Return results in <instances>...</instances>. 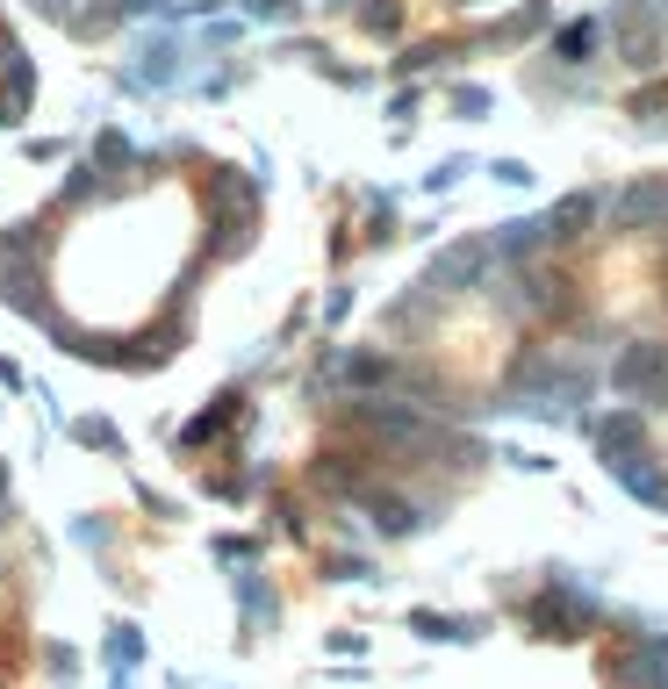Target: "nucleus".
Instances as JSON below:
<instances>
[{"label":"nucleus","mask_w":668,"mask_h":689,"mask_svg":"<svg viewBox=\"0 0 668 689\" xmlns=\"http://www.w3.org/2000/svg\"><path fill=\"white\" fill-rule=\"evenodd\" d=\"M252 8H260V14H287V8H295V0H252Z\"/></svg>","instance_id":"12"},{"label":"nucleus","mask_w":668,"mask_h":689,"mask_svg":"<svg viewBox=\"0 0 668 689\" xmlns=\"http://www.w3.org/2000/svg\"><path fill=\"white\" fill-rule=\"evenodd\" d=\"M589 43H597V29H589V22H575L568 37H560V58H568V65H583V58H589Z\"/></svg>","instance_id":"10"},{"label":"nucleus","mask_w":668,"mask_h":689,"mask_svg":"<svg viewBox=\"0 0 668 689\" xmlns=\"http://www.w3.org/2000/svg\"><path fill=\"white\" fill-rule=\"evenodd\" d=\"M533 287H539V295H533L539 310H568V281H533Z\"/></svg>","instance_id":"11"},{"label":"nucleus","mask_w":668,"mask_h":689,"mask_svg":"<svg viewBox=\"0 0 668 689\" xmlns=\"http://www.w3.org/2000/svg\"><path fill=\"white\" fill-rule=\"evenodd\" d=\"M482 273H489V244H482V237H453L446 252L432 259V287H453V295H460V287H475Z\"/></svg>","instance_id":"2"},{"label":"nucleus","mask_w":668,"mask_h":689,"mask_svg":"<svg viewBox=\"0 0 668 689\" xmlns=\"http://www.w3.org/2000/svg\"><path fill=\"white\" fill-rule=\"evenodd\" d=\"M618 37H626V58L632 65H655V43H661V14L647 8V0H632L626 22H618Z\"/></svg>","instance_id":"3"},{"label":"nucleus","mask_w":668,"mask_h":689,"mask_svg":"<svg viewBox=\"0 0 668 689\" xmlns=\"http://www.w3.org/2000/svg\"><path fill=\"white\" fill-rule=\"evenodd\" d=\"M611 388L618 395H655L668 388V345H626L611 366Z\"/></svg>","instance_id":"1"},{"label":"nucleus","mask_w":668,"mask_h":689,"mask_svg":"<svg viewBox=\"0 0 668 689\" xmlns=\"http://www.w3.org/2000/svg\"><path fill=\"white\" fill-rule=\"evenodd\" d=\"M661 209H668V188H661V180H640V188H626V202H618V223H626V230H647Z\"/></svg>","instance_id":"5"},{"label":"nucleus","mask_w":668,"mask_h":689,"mask_svg":"<svg viewBox=\"0 0 668 689\" xmlns=\"http://www.w3.org/2000/svg\"><path fill=\"white\" fill-rule=\"evenodd\" d=\"M589 223H597V194H568V202L554 209V216H546V237H589Z\"/></svg>","instance_id":"6"},{"label":"nucleus","mask_w":668,"mask_h":689,"mask_svg":"<svg viewBox=\"0 0 668 689\" xmlns=\"http://www.w3.org/2000/svg\"><path fill=\"white\" fill-rule=\"evenodd\" d=\"M374 525H382L388 539H403V531H417V510L396 503V496H374Z\"/></svg>","instance_id":"9"},{"label":"nucleus","mask_w":668,"mask_h":689,"mask_svg":"<svg viewBox=\"0 0 668 689\" xmlns=\"http://www.w3.org/2000/svg\"><path fill=\"white\" fill-rule=\"evenodd\" d=\"M618 482H626L632 496H647V503H668V482L647 467V453H640V459H618Z\"/></svg>","instance_id":"8"},{"label":"nucleus","mask_w":668,"mask_h":689,"mask_svg":"<svg viewBox=\"0 0 668 689\" xmlns=\"http://www.w3.org/2000/svg\"><path fill=\"white\" fill-rule=\"evenodd\" d=\"M533 625H560V639H575L589 625V604H583V596H568V589H560V596H539V604H533Z\"/></svg>","instance_id":"4"},{"label":"nucleus","mask_w":668,"mask_h":689,"mask_svg":"<svg viewBox=\"0 0 668 689\" xmlns=\"http://www.w3.org/2000/svg\"><path fill=\"white\" fill-rule=\"evenodd\" d=\"M640 417H611V424H604V459H611V467H618V459H640Z\"/></svg>","instance_id":"7"}]
</instances>
